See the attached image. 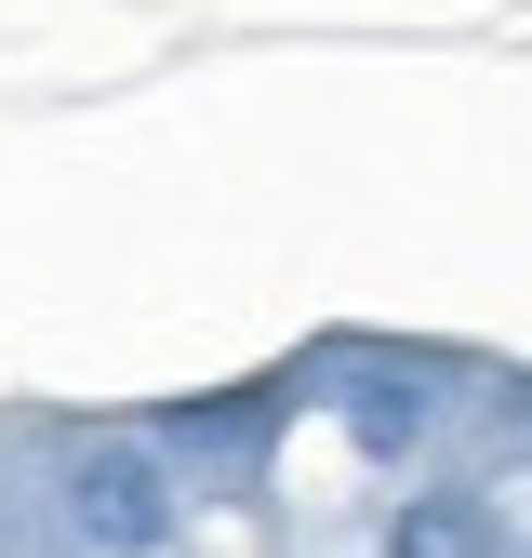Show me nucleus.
Masks as SVG:
<instances>
[{
  "instance_id": "obj_2",
  "label": "nucleus",
  "mask_w": 532,
  "mask_h": 558,
  "mask_svg": "<svg viewBox=\"0 0 532 558\" xmlns=\"http://www.w3.org/2000/svg\"><path fill=\"white\" fill-rule=\"evenodd\" d=\"M386 558H506V519L480 493H413L386 519Z\"/></svg>"
},
{
  "instance_id": "obj_3",
  "label": "nucleus",
  "mask_w": 532,
  "mask_h": 558,
  "mask_svg": "<svg viewBox=\"0 0 532 558\" xmlns=\"http://www.w3.org/2000/svg\"><path fill=\"white\" fill-rule=\"evenodd\" d=\"M347 439H360V452H386V465L413 452V439H426V399H413V373H360V399H347Z\"/></svg>"
},
{
  "instance_id": "obj_1",
  "label": "nucleus",
  "mask_w": 532,
  "mask_h": 558,
  "mask_svg": "<svg viewBox=\"0 0 532 558\" xmlns=\"http://www.w3.org/2000/svg\"><path fill=\"white\" fill-rule=\"evenodd\" d=\"M53 506H66V532H81L94 558H160L173 519H186L160 439H81V452H66V478H53Z\"/></svg>"
}]
</instances>
